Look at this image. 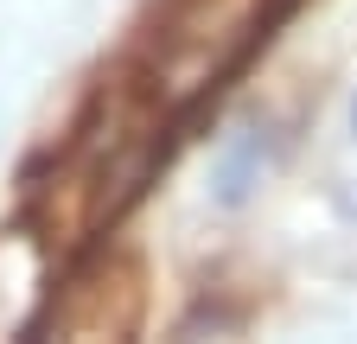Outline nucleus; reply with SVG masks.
Returning <instances> with one entry per match:
<instances>
[{
    "instance_id": "obj_1",
    "label": "nucleus",
    "mask_w": 357,
    "mask_h": 344,
    "mask_svg": "<svg viewBox=\"0 0 357 344\" xmlns=\"http://www.w3.org/2000/svg\"><path fill=\"white\" fill-rule=\"evenodd\" d=\"M351 127H357V102H351Z\"/></svg>"
}]
</instances>
